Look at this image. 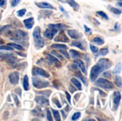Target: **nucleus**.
I'll return each mask as SVG.
<instances>
[{"instance_id": "obj_1", "label": "nucleus", "mask_w": 122, "mask_h": 121, "mask_svg": "<svg viewBox=\"0 0 122 121\" xmlns=\"http://www.w3.org/2000/svg\"><path fill=\"white\" fill-rule=\"evenodd\" d=\"M33 38L35 43V46L37 48H41L44 46L45 42L44 39L41 36V29L39 26H36L33 31Z\"/></svg>"}, {"instance_id": "obj_2", "label": "nucleus", "mask_w": 122, "mask_h": 121, "mask_svg": "<svg viewBox=\"0 0 122 121\" xmlns=\"http://www.w3.org/2000/svg\"><path fill=\"white\" fill-rule=\"evenodd\" d=\"M103 71H104L103 68L99 63L94 66L92 68L91 73H90V80H91V81H92V82L95 81L96 79L98 78V76L101 74V73Z\"/></svg>"}, {"instance_id": "obj_3", "label": "nucleus", "mask_w": 122, "mask_h": 121, "mask_svg": "<svg viewBox=\"0 0 122 121\" xmlns=\"http://www.w3.org/2000/svg\"><path fill=\"white\" fill-rule=\"evenodd\" d=\"M32 83H33V86L36 88H38V89L46 88L49 85V82L47 81L39 78L38 77H33L32 78Z\"/></svg>"}, {"instance_id": "obj_4", "label": "nucleus", "mask_w": 122, "mask_h": 121, "mask_svg": "<svg viewBox=\"0 0 122 121\" xmlns=\"http://www.w3.org/2000/svg\"><path fill=\"white\" fill-rule=\"evenodd\" d=\"M95 85L97 86L101 87V88H104V89H112V88H114V86L112 82L109 81L107 79L102 78L98 79L95 82Z\"/></svg>"}, {"instance_id": "obj_5", "label": "nucleus", "mask_w": 122, "mask_h": 121, "mask_svg": "<svg viewBox=\"0 0 122 121\" xmlns=\"http://www.w3.org/2000/svg\"><path fill=\"white\" fill-rule=\"evenodd\" d=\"M11 36V39L12 40H16V41H21L22 39H27V34L24 32L23 31L21 30H16L15 31L12 32Z\"/></svg>"}, {"instance_id": "obj_6", "label": "nucleus", "mask_w": 122, "mask_h": 121, "mask_svg": "<svg viewBox=\"0 0 122 121\" xmlns=\"http://www.w3.org/2000/svg\"><path fill=\"white\" fill-rule=\"evenodd\" d=\"M32 73L34 76H43L45 78H49V76H50V75L48 73V72H46L45 70H44L41 68L36 67V66H34L33 68Z\"/></svg>"}, {"instance_id": "obj_7", "label": "nucleus", "mask_w": 122, "mask_h": 121, "mask_svg": "<svg viewBox=\"0 0 122 121\" xmlns=\"http://www.w3.org/2000/svg\"><path fill=\"white\" fill-rule=\"evenodd\" d=\"M9 80L10 83L11 84H13V85L18 84L19 80V73L17 72V71L11 73L9 76Z\"/></svg>"}, {"instance_id": "obj_8", "label": "nucleus", "mask_w": 122, "mask_h": 121, "mask_svg": "<svg viewBox=\"0 0 122 121\" xmlns=\"http://www.w3.org/2000/svg\"><path fill=\"white\" fill-rule=\"evenodd\" d=\"M98 63L103 68L104 70L108 69L111 67L112 63L109 59L107 58H100L98 61Z\"/></svg>"}, {"instance_id": "obj_9", "label": "nucleus", "mask_w": 122, "mask_h": 121, "mask_svg": "<svg viewBox=\"0 0 122 121\" xmlns=\"http://www.w3.org/2000/svg\"><path fill=\"white\" fill-rule=\"evenodd\" d=\"M57 30L56 29H52V28H49V29H46L44 33V36L49 39H52L54 36V35L57 33Z\"/></svg>"}, {"instance_id": "obj_10", "label": "nucleus", "mask_w": 122, "mask_h": 121, "mask_svg": "<svg viewBox=\"0 0 122 121\" xmlns=\"http://www.w3.org/2000/svg\"><path fill=\"white\" fill-rule=\"evenodd\" d=\"M67 34H69V36L74 39H79L80 38L82 37V34H80L78 31L75 30V29H69L67 31Z\"/></svg>"}, {"instance_id": "obj_11", "label": "nucleus", "mask_w": 122, "mask_h": 121, "mask_svg": "<svg viewBox=\"0 0 122 121\" xmlns=\"http://www.w3.org/2000/svg\"><path fill=\"white\" fill-rule=\"evenodd\" d=\"M55 41H59V42H64V43H66L69 42V38L66 36V34H64V32L61 30V31L59 33V34L54 39Z\"/></svg>"}, {"instance_id": "obj_12", "label": "nucleus", "mask_w": 122, "mask_h": 121, "mask_svg": "<svg viewBox=\"0 0 122 121\" xmlns=\"http://www.w3.org/2000/svg\"><path fill=\"white\" fill-rule=\"evenodd\" d=\"M35 101L41 106H46L49 105V100L44 96H38L35 98Z\"/></svg>"}, {"instance_id": "obj_13", "label": "nucleus", "mask_w": 122, "mask_h": 121, "mask_svg": "<svg viewBox=\"0 0 122 121\" xmlns=\"http://www.w3.org/2000/svg\"><path fill=\"white\" fill-rule=\"evenodd\" d=\"M46 56L49 59V61L51 63H54L56 67H60L61 66V62L53 55L51 54H49V53H46Z\"/></svg>"}, {"instance_id": "obj_14", "label": "nucleus", "mask_w": 122, "mask_h": 121, "mask_svg": "<svg viewBox=\"0 0 122 121\" xmlns=\"http://www.w3.org/2000/svg\"><path fill=\"white\" fill-rule=\"evenodd\" d=\"M121 101V94L119 91H116L114 93V110L118 108V106Z\"/></svg>"}, {"instance_id": "obj_15", "label": "nucleus", "mask_w": 122, "mask_h": 121, "mask_svg": "<svg viewBox=\"0 0 122 121\" xmlns=\"http://www.w3.org/2000/svg\"><path fill=\"white\" fill-rule=\"evenodd\" d=\"M24 26L26 27V29H31L34 24V18L33 17H30L28 19H26L24 20Z\"/></svg>"}, {"instance_id": "obj_16", "label": "nucleus", "mask_w": 122, "mask_h": 121, "mask_svg": "<svg viewBox=\"0 0 122 121\" xmlns=\"http://www.w3.org/2000/svg\"><path fill=\"white\" fill-rule=\"evenodd\" d=\"M67 27L66 25L64 24H49V28H52L54 29H56L57 31H61Z\"/></svg>"}, {"instance_id": "obj_17", "label": "nucleus", "mask_w": 122, "mask_h": 121, "mask_svg": "<svg viewBox=\"0 0 122 121\" xmlns=\"http://www.w3.org/2000/svg\"><path fill=\"white\" fill-rule=\"evenodd\" d=\"M36 5L41 9H54V7L52 5H51L49 3H47V2H39V3H36Z\"/></svg>"}, {"instance_id": "obj_18", "label": "nucleus", "mask_w": 122, "mask_h": 121, "mask_svg": "<svg viewBox=\"0 0 122 121\" xmlns=\"http://www.w3.org/2000/svg\"><path fill=\"white\" fill-rule=\"evenodd\" d=\"M74 63H75V65H76L77 66H79V67L80 68V69L81 70V71H82L84 74L86 73V70L84 63V62H83L81 60L77 58V59H76V61H74Z\"/></svg>"}, {"instance_id": "obj_19", "label": "nucleus", "mask_w": 122, "mask_h": 121, "mask_svg": "<svg viewBox=\"0 0 122 121\" xmlns=\"http://www.w3.org/2000/svg\"><path fill=\"white\" fill-rule=\"evenodd\" d=\"M69 53H70L71 58H75V59L79 58L81 57V54L79 53V52H78V51H76L75 50H73V49L69 50Z\"/></svg>"}, {"instance_id": "obj_20", "label": "nucleus", "mask_w": 122, "mask_h": 121, "mask_svg": "<svg viewBox=\"0 0 122 121\" xmlns=\"http://www.w3.org/2000/svg\"><path fill=\"white\" fill-rule=\"evenodd\" d=\"M71 83L76 87V88H77L78 90H79V91L81 90V83L76 78H71Z\"/></svg>"}, {"instance_id": "obj_21", "label": "nucleus", "mask_w": 122, "mask_h": 121, "mask_svg": "<svg viewBox=\"0 0 122 121\" xmlns=\"http://www.w3.org/2000/svg\"><path fill=\"white\" fill-rule=\"evenodd\" d=\"M29 78L28 76H24V80H23V87L25 91H28L29 90Z\"/></svg>"}, {"instance_id": "obj_22", "label": "nucleus", "mask_w": 122, "mask_h": 121, "mask_svg": "<svg viewBox=\"0 0 122 121\" xmlns=\"http://www.w3.org/2000/svg\"><path fill=\"white\" fill-rule=\"evenodd\" d=\"M66 2H67L71 7H73L75 10H78V9H79V4H78L74 0H66Z\"/></svg>"}, {"instance_id": "obj_23", "label": "nucleus", "mask_w": 122, "mask_h": 121, "mask_svg": "<svg viewBox=\"0 0 122 121\" xmlns=\"http://www.w3.org/2000/svg\"><path fill=\"white\" fill-rule=\"evenodd\" d=\"M51 48H56V49H64V50H66L68 48V47L66 45H64V44H56L51 45Z\"/></svg>"}, {"instance_id": "obj_24", "label": "nucleus", "mask_w": 122, "mask_h": 121, "mask_svg": "<svg viewBox=\"0 0 122 121\" xmlns=\"http://www.w3.org/2000/svg\"><path fill=\"white\" fill-rule=\"evenodd\" d=\"M92 41H93L94 44H97V45H102V44L104 43V39H103L102 38H101V37H95V38L92 40Z\"/></svg>"}, {"instance_id": "obj_25", "label": "nucleus", "mask_w": 122, "mask_h": 121, "mask_svg": "<svg viewBox=\"0 0 122 121\" xmlns=\"http://www.w3.org/2000/svg\"><path fill=\"white\" fill-rule=\"evenodd\" d=\"M51 111H52V113L54 115V119L56 121H61V117H60V115H59V112L56 111V110H54L53 108H51Z\"/></svg>"}, {"instance_id": "obj_26", "label": "nucleus", "mask_w": 122, "mask_h": 121, "mask_svg": "<svg viewBox=\"0 0 122 121\" xmlns=\"http://www.w3.org/2000/svg\"><path fill=\"white\" fill-rule=\"evenodd\" d=\"M32 113H33L34 115L36 116L37 117H41V116L43 117V116H44L43 113H42V112H41V110L39 108H36V109L33 110V111H32Z\"/></svg>"}, {"instance_id": "obj_27", "label": "nucleus", "mask_w": 122, "mask_h": 121, "mask_svg": "<svg viewBox=\"0 0 122 121\" xmlns=\"http://www.w3.org/2000/svg\"><path fill=\"white\" fill-rule=\"evenodd\" d=\"M7 46H10V47H13L17 50H23V47L19 45V44H14V43H9L7 44Z\"/></svg>"}, {"instance_id": "obj_28", "label": "nucleus", "mask_w": 122, "mask_h": 121, "mask_svg": "<svg viewBox=\"0 0 122 121\" xmlns=\"http://www.w3.org/2000/svg\"><path fill=\"white\" fill-rule=\"evenodd\" d=\"M71 45L72 46H74L76 47H78V48H79L81 50H85L84 48V46H83V45H82V44L81 42H79V41H73L71 43Z\"/></svg>"}, {"instance_id": "obj_29", "label": "nucleus", "mask_w": 122, "mask_h": 121, "mask_svg": "<svg viewBox=\"0 0 122 121\" xmlns=\"http://www.w3.org/2000/svg\"><path fill=\"white\" fill-rule=\"evenodd\" d=\"M121 70H122V63H119L116 66V67H115V68H114V70L113 72L114 73H116V74H119L121 73Z\"/></svg>"}, {"instance_id": "obj_30", "label": "nucleus", "mask_w": 122, "mask_h": 121, "mask_svg": "<svg viewBox=\"0 0 122 121\" xmlns=\"http://www.w3.org/2000/svg\"><path fill=\"white\" fill-rule=\"evenodd\" d=\"M97 14L98 16H102V18L105 19L106 20H109V17H108V16L107 15V14L104 13V12L102 11H97Z\"/></svg>"}, {"instance_id": "obj_31", "label": "nucleus", "mask_w": 122, "mask_h": 121, "mask_svg": "<svg viewBox=\"0 0 122 121\" xmlns=\"http://www.w3.org/2000/svg\"><path fill=\"white\" fill-rule=\"evenodd\" d=\"M115 83L118 87L122 86V78L120 76H116L115 77Z\"/></svg>"}, {"instance_id": "obj_32", "label": "nucleus", "mask_w": 122, "mask_h": 121, "mask_svg": "<svg viewBox=\"0 0 122 121\" xmlns=\"http://www.w3.org/2000/svg\"><path fill=\"white\" fill-rule=\"evenodd\" d=\"M109 8H110V10L112 11V12H114L115 14H122V11L120 10V9H117V8H115V7H113V6H109Z\"/></svg>"}, {"instance_id": "obj_33", "label": "nucleus", "mask_w": 122, "mask_h": 121, "mask_svg": "<svg viewBox=\"0 0 122 121\" xmlns=\"http://www.w3.org/2000/svg\"><path fill=\"white\" fill-rule=\"evenodd\" d=\"M80 117H81V113H80V112H76V113H74V115L72 116L71 120H72V121H76V120H78Z\"/></svg>"}, {"instance_id": "obj_34", "label": "nucleus", "mask_w": 122, "mask_h": 121, "mask_svg": "<svg viewBox=\"0 0 122 121\" xmlns=\"http://www.w3.org/2000/svg\"><path fill=\"white\" fill-rule=\"evenodd\" d=\"M108 53H109V50L107 48H102L100 50V51L99 53V56H105V55L108 54Z\"/></svg>"}, {"instance_id": "obj_35", "label": "nucleus", "mask_w": 122, "mask_h": 121, "mask_svg": "<svg viewBox=\"0 0 122 121\" xmlns=\"http://www.w3.org/2000/svg\"><path fill=\"white\" fill-rule=\"evenodd\" d=\"M26 12V9H22L21 10H19L17 11V15L18 16H20V17H22Z\"/></svg>"}, {"instance_id": "obj_36", "label": "nucleus", "mask_w": 122, "mask_h": 121, "mask_svg": "<svg viewBox=\"0 0 122 121\" xmlns=\"http://www.w3.org/2000/svg\"><path fill=\"white\" fill-rule=\"evenodd\" d=\"M90 48H91V51H92V53H97L98 51H99L98 47L94 46V45H93V44H90Z\"/></svg>"}, {"instance_id": "obj_37", "label": "nucleus", "mask_w": 122, "mask_h": 121, "mask_svg": "<svg viewBox=\"0 0 122 121\" xmlns=\"http://www.w3.org/2000/svg\"><path fill=\"white\" fill-rule=\"evenodd\" d=\"M59 53L63 54V55L65 56V58H68V59L69 58V53H67V51H66V50H64V49H60V50L59 51Z\"/></svg>"}, {"instance_id": "obj_38", "label": "nucleus", "mask_w": 122, "mask_h": 121, "mask_svg": "<svg viewBox=\"0 0 122 121\" xmlns=\"http://www.w3.org/2000/svg\"><path fill=\"white\" fill-rule=\"evenodd\" d=\"M77 78H79L80 80H81L82 81V82L84 83V84H86V79H85V78L80 73H76V75H75Z\"/></svg>"}, {"instance_id": "obj_39", "label": "nucleus", "mask_w": 122, "mask_h": 121, "mask_svg": "<svg viewBox=\"0 0 122 121\" xmlns=\"http://www.w3.org/2000/svg\"><path fill=\"white\" fill-rule=\"evenodd\" d=\"M0 50H5V51H11L12 48L9 46H1Z\"/></svg>"}, {"instance_id": "obj_40", "label": "nucleus", "mask_w": 122, "mask_h": 121, "mask_svg": "<svg viewBox=\"0 0 122 121\" xmlns=\"http://www.w3.org/2000/svg\"><path fill=\"white\" fill-rule=\"evenodd\" d=\"M51 53H52V54H54V55H55L56 57H58V58H60L61 60H62V61L64 60V58H63V57L59 54V53L56 52V51H51Z\"/></svg>"}, {"instance_id": "obj_41", "label": "nucleus", "mask_w": 122, "mask_h": 121, "mask_svg": "<svg viewBox=\"0 0 122 121\" xmlns=\"http://www.w3.org/2000/svg\"><path fill=\"white\" fill-rule=\"evenodd\" d=\"M59 9H60V11H61V12H62V13H63V14H64V15H65V16H66L67 18L69 17V14H68V13L66 11V10L64 9V7H63V6H59Z\"/></svg>"}, {"instance_id": "obj_42", "label": "nucleus", "mask_w": 122, "mask_h": 121, "mask_svg": "<svg viewBox=\"0 0 122 121\" xmlns=\"http://www.w3.org/2000/svg\"><path fill=\"white\" fill-rule=\"evenodd\" d=\"M46 116H47V120L48 121H52V117H51V112L49 110L46 111Z\"/></svg>"}, {"instance_id": "obj_43", "label": "nucleus", "mask_w": 122, "mask_h": 121, "mask_svg": "<svg viewBox=\"0 0 122 121\" xmlns=\"http://www.w3.org/2000/svg\"><path fill=\"white\" fill-rule=\"evenodd\" d=\"M13 98H14V102L16 103V105L17 106H19V101L18 97H17L16 95H13Z\"/></svg>"}, {"instance_id": "obj_44", "label": "nucleus", "mask_w": 122, "mask_h": 121, "mask_svg": "<svg viewBox=\"0 0 122 121\" xmlns=\"http://www.w3.org/2000/svg\"><path fill=\"white\" fill-rule=\"evenodd\" d=\"M103 76L105 78H111V77H112V74H111L110 72H104L103 73Z\"/></svg>"}, {"instance_id": "obj_45", "label": "nucleus", "mask_w": 122, "mask_h": 121, "mask_svg": "<svg viewBox=\"0 0 122 121\" xmlns=\"http://www.w3.org/2000/svg\"><path fill=\"white\" fill-rule=\"evenodd\" d=\"M20 0H12V2H11V6L14 7V6H16L19 3Z\"/></svg>"}, {"instance_id": "obj_46", "label": "nucleus", "mask_w": 122, "mask_h": 121, "mask_svg": "<svg viewBox=\"0 0 122 121\" xmlns=\"http://www.w3.org/2000/svg\"><path fill=\"white\" fill-rule=\"evenodd\" d=\"M6 0H0V6L1 7H4L6 6Z\"/></svg>"}, {"instance_id": "obj_47", "label": "nucleus", "mask_w": 122, "mask_h": 121, "mask_svg": "<svg viewBox=\"0 0 122 121\" xmlns=\"http://www.w3.org/2000/svg\"><path fill=\"white\" fill-rule=\"evenodd\" d=\"M65 93H66V98H67L69 103H71V95H70L68 92H66V91L65 92Z\"/></svg>"}, {"instance_id": "obj_48", "label": "nucleus", "mask_w": 122, "mask_h": 121, "mask_svg": "<svg viewBox=\"0 0 122 121\" xmlns=\"http://www.w3.org/2000/svg\"><path fill=\"white\" fill-rule=\"evenodd\" d=\"M84 29H85V31H86V33H88V32H91V29H90L89 28H88L86 25H84Z\"/></svg>"}, {"instance_id": "obj_49", "label": "nucleus", "mask_w": 122, "mask_h": 121, "mask_svg": "<svg viewBox=\"0 0 122 121\" xmlns=\"http://www.w3.org/2000/svg\"><path fill=\"white\" fill-rule=\"evenodd\" d=\"M54 101V102H55V103H56V105L57 106V107H58V108H61V105H60V103H59L58 100H55V101Z\"/></svg>"}, {"instance_id": "obj_50", "label": "nucleus", "mask_w": 122, "mask_h": 121, "mask_svg": "<svg viewBox=\"0 0 122 121\" xmlns=\"http://www.w3.org/2000/svg\"><path fill=\"white\" fill-rule=\"evenodd\" d=\"M118 5L119 6H122V3L121 2H119V3H118Z\"/></svg>"}, {"instance_id": "obj_51", "label": "nucleus", "mask_w": 122, "mask_h": 121, "mask_svg": "<svg viewBox=\"0 0 122 121\" xmlns=\"http://www.w3.org/2000/svg\"><path fill=\"white\" fill-rule=\"evenodd\" d=\"M119 1H122V0H119Z\"/></svg>"}]
</instances>
